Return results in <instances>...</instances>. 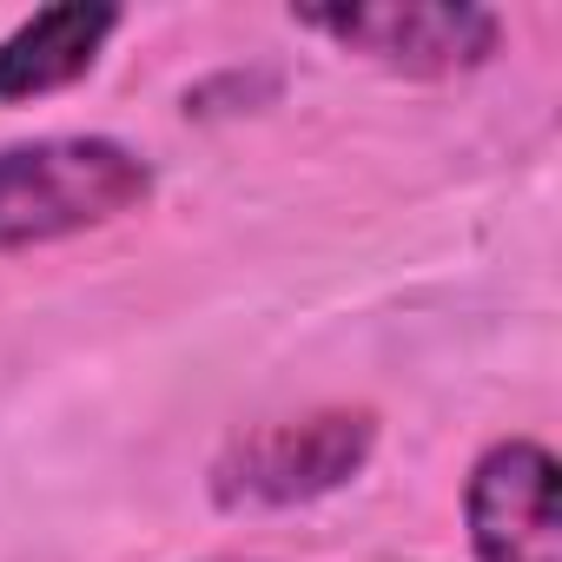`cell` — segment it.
Wrapping results in <instances>:
<instances>
[{
  "instance_id": "obj_1",
  "label": "cell",
  "mask_w": 562,
  "mask_h": 562,
  "mask_svg": "<svg viewBox=\"0 0 562 562\" xmlns=\"http://www.w3.org/2000/svg\"><path fill=\"white\" fill-rule=\"evenodd\" d=\"M153 199V159L106 133H47L0 146V251L100 232Z\"/></svg>"
},
{
  "instance_id": "obj_2",
  "label": "cell",
  "mask_w": 562,
  "mask_h": 562,
  "mask_svg": "<svg viewBox=\"0 0 562 562\" xmlns=\"http://www.w3.org/2000/svg\"><path fill=\"white\" fill-rule=\"evenodd\" d=\"M378 450V411L325 404L305 417H271L238 430L212 457V503L218 509H299L345 490Z\"/></svg>"
},
{
  "instance_id": "obj_3",
  "label": "cell",
  "mask_w": 562,
  "mask_h": 562,
  "mask_svg": "<svg viewBox=\"0 0 562 562\" xmlns=\"http://www.w3.org/2000/svg\"><path fill=\"white\" fill-rule=\"evenodd\" d=\"M292 21L404 80L476 74L503 47V21L470 0H351V8H299Z\"/></svg>"
},
{
  "instance_id": "obj_4",
  "label": "cell",
  "mask_w": 562,
  "mask_h": 562,
  "mask_svg": "<svg viewBox=\"0 0 562 562\" xmlns=\"http://www.w3.org/2000/svg\"><path fill=\"white\" fill-rule=\"evenodd\" d=\"M470 549L476 562H562L555 522V457L536 437H503L476 457L470 490Z\"/></svg>"
},
{
  "instance_id": "obj_5",
  "label": "cell",
  "mask_w": 562,
  "mask_h": 562,
  "mask_svg": "<svg viewBox=\"0 0 562 562\" xmlns=\"http://www.w3.org/2000/svg\"><path fill=\"white\" fill-rule=\"evenodd\" d=\"M120 8L113 0H60V8L27 14L8 41H0V106L21 100H47L67 93L74 80H87L106 54V41L120 34Z\"/></svg>"
}]
</instances>
